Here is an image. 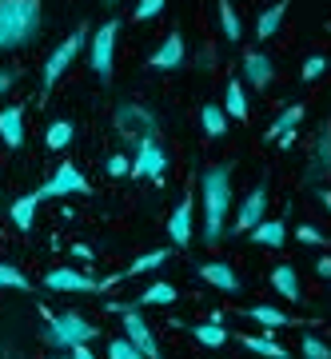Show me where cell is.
I'll list each match as a JSON object with an SVG mask.
<instances>
[{"instance_id":"obj_1","label":"cell","mask_w":331,"mask_h":359,"mask_svg":"<svg viewBox=\"0 0 331 359\" xmlns=\"http://www.w3.org/2000/svg\"><path fill=\"white\" fill-rule=\"evenodd\" d=\"M40 4L32 0H0V48H13L36 36Z\"/></svg>"},{"instance_id":"obj_2","label":"cell","mask_w":331,"mask_h":359,"mask_svg":"<svg viewBox=\"0 0 331 359\" xmlns=\"http://www.w3.org/2000/svg\"><path fill=\"white\" fill-rule=\"evenodd\" d=\"M228 196H231L228 168H212V172L204 176V236H208V244H216L219 236H224Z\"/></svg>"},{"instance_id":"obj_3","label":"cell","mask_w":331,"mask_h":359,"mask_svg":"<svg viewBox=\"0 0 331 359\" xmlns=\"http://www.w3.org/2000/svg\"><path fill=\"white\" fill-rule=\"evenodd\" d=\"M40 316L48 320V339L56 347H80V344H88L92 335H96V327L84 323V316H76V311H68V316H52L48 308H40Z\"/></svg>"},{"instance_id":"obj_4","label":"cell","mask_w":331,"mask_h":359,"mask_svg":"<svg viewBox=\"0 0 331 359\" xmlns=\"http://www.w3.org/2000/svg\"><path fill=\"white\" fill-rule=\"evenodd\" d=\"M44 283L56 287V292H100V287H112L116 276L112 280H92V276H80V271H72V268H56V271L44 276Z\"/></svg>"},{"instance_id":"obj_5","label":"cell","mask_w":331,"mask_h":359,"mask_svg":"<svg viewBox=\"0 0 331 359\" xmlns=\"http://www.w3.org/2000/svg\"><path fill=\"white\" fill-rule=\"evenodd\" d=\"M124 332H128V344L136 347L144 359H160V351H156V335H152V327L144 323L140 311H128L124 308Z\"/></svg>"},{"instance_id":"obj_6","label":"cell","mask_w":331,"mask_h":359,"mask_svg":"<svg viewBox=\"0 0 331 359\" xmlns=\"http://www.w3.org/2000/svg\"><path fill=\"white\" fill-rule=\"evenodd\" d=\"M68 192H88V180L80 176L72 164H60V172L36 192V200H52V196H68Z\"/></svg>"},{"instance_id":"obj_7","label":"cell","mask_w":331,"mask_h":359,"mask_svg":"<svg viewBox=\"0 0 331 359\" xmlns=\"http://www.w3.org/2000/svg\"><path fill=\"white\" fill-rule=\"evenodd\" d=\"M116 32H120V25H116V20H108V25H104L100 32H96V44H92V68H96L100 76H108V72H112Z\"/></svg>"},{"instance_id":"obj_8","label":"cell","mask_w":331,"mask_h":359,"mask_svg":"<svg viewBox=\"0 0 331 359\" xmlns=\"http://www.w3.org/2000/svg\"><path fill=\"white\" fill-rule=\"evenodd\" d=\"M128 172H136V176H152V180L164 176V152H160V144H156L152 136H144L140 140V156H136V164L128 168Z\"/></svg>"},{"instance_id":"obj_9","label":"cell","mask_w":331,"mask_h":359,"mask_svg":"<svg viewBox=\"0 0 331 359\" xmlns=\"http://www.w3.org/2000/svg\"><path fill=\"white\" fill-rule=\"evenodd\" d=\"M80 40H84V28H80V32H76V36H72V40H64L60 48H56V52H52V56H48V65H44V84H48V88H52V84H56V80H60V72H64V68L72 65V56H76Z\"/></svg>"},{"instance_id":"obj_10","label":"cell","mask_w":331,"mask_h":359,"mask_svg":"<svg viewBox=\"0 0 331 359\" xmlns=\"http://www.w3.org/2000/svg\"><path fill=\"white\" fill-rule=\"evenodd\" d=\"M268 188H264V184H259V188H255L252 196H248V200H243V208H240V216H236V224H231V231H252L255 224H259V216H264V204H268Z\"/></svg>"},{"instance_id":"obj_11","label":"cell","mask_w":331,"mask_h":359,"mask_svg":"<svg viewBox=\"0 0 331 359\" xmlns=\"http://www.w3.org/2000/svg\"><path fill=\"white\" fill-rule=\"evenodd\" d=\"M0 136L8 148H20L25 144V112L20 108H4L0 112Z\"/></svg>"},{"instance_id":"obj_12","label":"cell","mask_w":331,"mask_h":359,"mask_svg":"<svg viewBox=\"0 0 331 359\" xmlns=\"http://www.w3.org/2000/svg\"><path fill=\"white\" fill-rule=\"evenodd\" d=\"M168 231H172V240H176L180 248L191 240V200H180V208L172 212V224H168Z\"/></svg>"},{"instance_id":"obj_13","label":"cell","mask_w":331,"mask_h":359,"mask_svg":"<svg viewBox=\"0 0 331 359\" xmlns=\"http://www.w3.org/2000/svg\"><path fill=\"white\" fill-rule=\"evenodd\" d=\"M200 276H204L208 283H216L219 292H240V280H236V271H231L228 264H204Z\"/></svg>"},{"instance_id":"obj_14","label":"cell","mask_w":331,"mask_h":359,"mask_svg":"<svg viewBox=\"0 0 331 359\" xmlns=\"http://www.w3.org/2000/svg\"><path fill=\"white\" fill-rule=\"evenodd\" d=\"M180 60H184V40H180V32H172V36L160 44V52L152 56V65L156 68H176Z\"/></svg>"},{"instance_id":"obj_15","label":"cell","mask_w":331,"mask_h":359,"mask_svg":"<svg viewBox=\"0 0 331 359\" xmlns=\"http://www.w3.org/2000/svg\"><path fill=\"white\" fill-rule=\"evenodd\" d=\"M243 72H248V80H252V84H259V88H264L276 68H271V60L264 56V52H252V56L243 60Z\"/></svg>"},{"instance_id":"obj_16","label":"cell","mask_w":331,"mask_h":359,"mask_svg":"<svg viewBox=\"0 0 331 359\" xmlns=\"http://www.w3.org/2000/svg\"><path fill=\"white\" fill-rule=\"evenodd\" d=\"M252 240H255V244H268V248H280L283 244V224H280V219H271V224H255Z\"/></svg>"},{"instance_id":"obj_17","label":"cell","mask_w":331,"mask_h":359,"mask_svg":"<svg viewBox=\"0 0 331 359\" xmlns=\"http://www.w3.org/2000/svg\"><path fill=\"white\" fill-rule=\"evenodd\" d=\"M36 204H40L36 196H25V200H16V204H13V224H16L20 231H25V228H32V216H36Z\"/></svg>"},{"instance_id":"obj_18","label":"cell","mask_w":331,"mask_h":359,"mask_svg":"<svg viewBox=\"0 0 331 359\" xmlns=\"http://www.w3.org/2000/svg\"><path fill=\"white\" fill-rule=\"evenodd\" d=\"M191 335L200 339L204 347H219V344H228V332L219 327V323H200V327H191Z\"/></svg>"},{"instance_id":"obj_19","label":"cell","mask_w":331,"mask_h":359,"mask_svg":"<svg viewBox=\"0 0 331 359\" xmlns=\"http://www.w3.org/2000/svg\"><path fill=\"white\" fill-rule=\"evenodd\" d=\"M271 283H276V292H280L283 299H299V287H295V271L292 268H276Z\"/></svg>"},{"instance_id":"obj_20","label":"cell","mask_w":331,"mask_h":359,"mask_svg":"<svg viewBox=\"0 0 331 359\" xmlns=\"http://www.w3.org/2000/svg\"><path fill=\"white\" fill-rule=\"evenodd\" d=\"M243 347H252V351H259V355H268V359H283V355H288L276 339H259V335H243Z\"/></svg>"},{"instance_id":"obj_21","label":"cell","mask_w":331,"mask_h":359,"mask_svg":"<svg viewBox=\"0 0 331 359\" xmlns=\"http://www.w3.org/2000/svg\"><path fill=\"white\" fill-rule=\"evenodd\" d=\"M204 128H208V136H224V132H228V116H224V108L208 104L204 108Z\"/></svg>"},{"instance_id":"obj_22","label":"cell","mask_w":331,"mask_h":359,"mask_svg":"<svg viewBox=\"0 0 331 359\" xmlns=\"http://www.w3.org/2000/svg\"><path fill=\"white\" fill-rule=\"evenodd\" d=\"M299 116H304V108H288V112H283L280 120H276V124L268 128V136L276 140V136H283V132H295V124H299Z\"/></svg>"},{"instance_id":"obj_23","label":"cell","mask_w":331,"mask_h":359,"mask_svg":"<svg viewBox=\"0 0 331 359\" xmlns=\"http://www.w3.org/2000/svg\"><path fill=\"white\" fill-rule=\"evenodd\" d=\"M172 299H176V287H172V283H152V287L140 295V304H172Z\"/></svg>"},{"instance_id":"obj_24","label":"cell","mask_w":331,"mask_h":359,"mask_svg":"<svg viewBox=\"0 0 331 359\" xmlns=\"http://www.w3.org/2000/svg\"><path fill=\"white\" fill-rule=\"evenodd\" d=\"M252 320H259L264 327H283V323H292L283 311H276V308H252Z\"/></svg>"},{"instance_id":"obj_25","label":"cell","mask_w":331,"mask_h":359,"mask_svg":"<svg viewBox=\"0 0 331 359\" xmlns=\"http://www.w3.org/2000/svg\"><path fill=\"white\" fill-rule=\"evenodd\" d=\"M68 140H72V124H68V120H56L48 128V148H64Z\"/></svg>"},{"instance_id":"obj_26","label":"cell","mask_w":331,"mask_h":359,"mask_svg":"<svg viewBox=\"0 0 331 359\" xmlns=\"http://www.w3.org/2000/svg\"><path fill=\"white\" fill-rule=\"evenodd\" d=\"M280 20H283V8H280V4H276V8H268V13L259 16V36H276Z\"/></svg>"},{"instance_id":"obj_27","label":"cell","mask_w":331,"mask_h":359,"mask_svg":"<svg viewBox=\"0 0 331 359\" xmlns=\"http://www.w3.org/2000/svg\"><path fill=\"white\" fill-rule=\"evenodd\" d=\"M228 112L240 116V120L248 116V100H243V88H240V84H228Z\"/></svg>"},{"instance_id":"obj_28","label":"cell","mask_w":331,"mask_h":359,"mask_svg":"<svg viewBox=\"0 0 331 359\" xmlns=\"http://www.w3.org/2000/svg\"><path fill=\"white\" fill-rule=\"evenodd\" d=\"M168 259V252H148V256H140L132 268H128V276H140V271H148V268H160Z\"/></svg>"},{"instance_id":"obj_29","label":"cell","mask_w":331,"mask_h":359,"mask_svg":"<svg viewBox=\"0 0 331 359\" xmlns=\"http://www.w3.org/2000/svg\"><path fill=\"white\" fill-rule=\"evenodd\" d=\"M120 124H148V128H152V112H140V108L124 104V108H120Z\"/></svg>"},{"instance_id":"obj_30","label":"cell","mask_w":331,"mask_h":359,"mask_svg":"<svg viewBox=\"0 0 331 359\" xmlns=\"http://www.w3.org/2000/svg\"><path fill=\"white\" fill-rule=\"evenodd\" d=\"M219 20H224V32H228L231 40L240 36V16H236V8H231V4H219Z\"/></svg>"},{"instance_id":"obj_31","label":"cell","mask_w":331,"mask_h":359,"mask_svg":"<svg viewBox=\"0 0 331 359\" xmlns=\"http://www.w3.org/2000/svg\"><path fill=\"white\" fill-rule=\"evenodd\" d=\"M108 359H144L136 347L128 344V339H112V347H108Z\"/></svg>"},{"instance_id":"obj_32","label":"cell","mask_w":331,"mask_h":359,"mask_svg":"<svg viewBox=\"0 0 331 359\" xmlns=\"http://www.w3.org/2000/svg\"><path fill=\"white\" fill-rule=\"evenodd\" d=\"M0 287H20V292H25L28 280H25L16 268H4V264H0Z\"/></svg>"},{"instance_id":"obj_33","label":"cell","mask_w":331,"mask_h":359,"mask_svg":"<svg viewBox=\"0 0 331 359\" xmlns=\"http://www.w3.org/2000/svg\"><path fill=\"white\" fill-rule=\"evenodd\" d=\"M304 355L307 359H327V347L319 344V339H311V335H304Z\"/></svg>"},{"instance_id":"obj_34","label":"cell","mask_w":331,"mask_h":359,"mask_svg":"<svg viewBox=\"0 0 331 359\" xmlns=\"http://www.w3.org/2000/svg\"><path fill=\"white\" fill-rule=\"evenodd\" d=\"M323 65H327L323 56H311V60H307V65H304V80H316L319 72H323Z\"/></svg>"},{"instance_id":"obj_35","label":"cell","mask_w":331,"mask_h":359,"mask_svg":"<svg viewBox=\"0 0 331 359\" xmlns=\"http://www.w3.org/2000/svg\"><path fill=\"white\" fill-rule=\"evenodd\" d=\"M160 8H164V0H144L140 8H136V16H140V20H148V16H156Z\"/></svg>"},{"instance_id":"obj_36","label":"cell","mask_w":331,"mask_h":359,"mask_svg":"<svg viewBox=\"0 0 331 359\" xmlns=\"http://www.w3.org/2000/svg\"><path fill=\"white\" fill-rule=\"evenodd\" d=\"M128 168H132V164H128L124 156H112V160H108V176H124Z\"/></svg>"},{"instance_id":"obj_37","label":"cell","mask_w":331,"mask_h":359,"mask_svg":"<svg viewBox=\"0 0 331 359\" xmlns=\"http://www.w3.org/2000/svg\"><path fill=\"white\" fill-rule=\"evenodd\" d=\"M299 240H304V244H323V236H319L316 228H307V224L299 228Z\"/></svg>"},{"instance_id":"obj_38","label":"cell","mask_w":331,"mask_h":359,"mask_svg":"<svg viewBox=\"0 0 331 359\" xmlns=\"http://www.w3.org/2000/svg\"><path fill=\"white\" fill-rule=\"evenodd\" d=\"M72 256H76V259H84V264H88V259H92V248H88V244H76V248H72Z\"/></svg>"},{"instance_id":"obj_39","label":"cell","mask_w":331,"mask_h":359,"mask_svg":"<svg viewBox=\"0 0 331 359\" xmlns=\"http://www.w3.org/2000/svg\"><path fill=\"white\" fill-rule=\"evenodd\" d=\"M319 164H327V132L319 136Z\"/></svg>"},{"instance_id":"obj_40","label":"cell","mask_w":331,"mask_h":359,"mask_svg":"<svg viewBox=\"0 0 331 359\" xmlns=\"http://www.w3.org/2000/svg\"><path fill=\"white\" fill-rule=\"evenodd\" d=\"M72 359H92V351H88L84 344H80V347H72Z\"/></svg>"},{"instance_id":"obj_41","label":"cell","mask_w":331,"mask_h":359,"mask_svg":"<svg viewBox=\"0 0 331 359\" xmlns=\"http://www.w3.org/2000/svg\"><path fill=\"white\" fill-rule=\"evenodd\" d=\"M4 88H8V76H0V92H4Z\"/></svg>"}]
</instances>
